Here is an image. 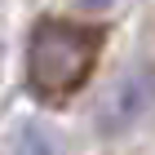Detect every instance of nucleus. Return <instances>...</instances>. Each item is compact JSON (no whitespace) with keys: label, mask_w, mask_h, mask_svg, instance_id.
<instances>
[{"label":"nucleus","mask_w":155,"mask_h":155,"mask_svg":"<svg viewBox=\"0 0 155 155\" xmlns=\"http://www.w3.org/2000/svg\"><path fill=\"white\" fill-rule=\"evenodd\" d=\"M107 31L93 22H71V18H45L36 22L27 40V84L45 102H67L80 93L97 58H102Z\"/></svg>","instance_id":"obj_1"},{"label":"nucleus","mask_w":155,"mask_h":155,"mask_svg":"<svg viewBox=\"0 0 155 155\" xmlns=\"http://www.w3.org/2000/svg\"><path fill=\"white\" fill-rule=\"evenodd\" d=\"M84 5H107V0H84Z\"/></svg>","instance_id":"obj_2"}]
</instances>
